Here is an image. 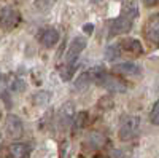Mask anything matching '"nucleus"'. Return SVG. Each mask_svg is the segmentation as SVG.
I'll use <instances>...</instances> for the list:
<instances>
[{
  "label": "nucleus",
  "mask_w": 159,
  "mask_h": 158,
  "mask_svg": "<svg viewBox=\"0 0 159 158\" xmlns=\"http://www.w3.org/2000/svg\"><path fill=\"white\" fill-rule=\"evenodd\" d=\"M139 126H140V118L135 115H124L121 118L119 125V139L121 141H130L139 134Z\"/></svg>",
  "instance_id": "f257e3e1"
},
{
  "label": "nucleus",
  "mask_w": 159,
  "mask_h": 158,
  "mask_svg": "<svg viewBox=\"0 0 159 158\" xmlns=\"http://www.w3.org/2000/svg\"><path fill=\"white\" fill-rule=\"evenodd\" d=\"M94 80L97 82V85L103 86L108 93L116 94V93H124V91H126V85H123L121 80H118L116 77H113V75H110L107 72H103V70H100V74H97L94 77Z\"/></svg>",
  "instance_id": "f03ea898"
},
{
  "label": "nucleus",
  "mask_w": 159,
  "mask_h": 158,
  "mask_svg": "<svg viewBox=\"0 0 159 158\" xmlns=\"http://www.w3.org/2000/svg\"><path fill=\"white\" fill-rule=\"evenodd\" d=\"M137 13H134V15H129V13H126V15L119 16L113 21L108 22V34L110 37H115V35H119V34H127L132 27V16H135Z\"/></svg>",
  "instance_id": "7ed1b4c3"
},
{
  "label": "nucleus",
  "mask_w": 159,
  "mask_h": 158,
  "mask_svg": "<svg viewBox=\"0 0 159 158\" xmlns=\"http://www.w3.org/2000/svg\"><path fill=\"white\" fill-rule=\"evenodd\" d=\"M86 45H88V42L84 37H75L67 50V53H65V64H75L80 53L86 48Z\"/></svg>",
  "instance_id": "20e7f679"
},
{
  "label": "nucleus",
  "mask_w": 159,
  "mask_h": 158,
  "mask_svg": "<svg viewBox=\"0 0 159 158\" xmlns=\"http://www.w3.org/2000/svg\"><path fill=\"white\" fill-rule=\"evenodd\" d=\"M22 122L16 115H8L5 120V133L10 139H19L22 136Z\"/></svg>",
  "instance_id": "39448f33"
},
{
  "label": "nucleus",
  "mask_w": 159,
  "mask_h": 158,
  "mask_svg": "<svg viewBox=\"0 0 159 158\" xmlns=\"http://www.w3.org/2000/svg\"><path fill=\"white\" fill-rule=\"evenodd\" d=\"M21 19V15H19V11L15 10V8H11V7H3L2 8V27L5 31H11V29H15L18 22Z\"/></svg>",
  "instance_id": "423d86ee"
},
{
  "label": "nucleus",
  "mask_w": 159,
  "mask_h": 158,
  "mask_svg": "<svg viewBox=\"0 0 159 158\" xmlns=\"http://www.w3.org/2000/svg\"><path fill=\"white\" fill-rule=\"evenodd\" d=\"M145 35L151 43L159 45V13L148 18L147 24H145Z\"/></svg>",
  "instance_id": "0eeeda50"
},
{
  "label": "nucleus",
  "mask_w": 159,
  "mask_h": 158,
  "mask_svg": "<svg viewBox=\"0 0 159 158\" xmlns=\"http://www.w3.org/2000/svg\"><path fill=\"white\" fill-rule=\"evenodd\" d=\"M75 120V110H73V104L72 102H65L61 110H59V123L62 126H67Z\"/></svg>",
  "instance_id": "6e6552de"
},
{
  "label": "nucleus",
  "mask_w": 159,
  "mask_h": 158,
  "mask_svg": "<svg viewBox=\"0 0 159 158\" xmlns=\"http://www.w3.org/2000/svg\"><path fill=\"white\" fill-rule=\"evenodd\" d=\"M118 45H119V48H121L123 51L132 53V55H142V51H143L140 42L135 40V38H124V40H121Z\"/></svg>",
  "instance_id": "1a4fd4ad"
},
{
  "label": "nucleus",
  "mask_w": 159,
  "mask_h": 158,
  "mask_svg": "<svg viewBox=\"0 0 159 158\" xmlns=\"http://www.w3.org/2000/svg\"><path fill=\"white\" fill-rule=\"evenodd\" d=\"M113 69H115V72L123 74L126 77H137V75H140V67H139V65H135V64H132V62L116 64Z\"/></svg>",
  "instance_id": "9d476101"
},
{
  "label": "nucleus",
  "mask_w": 159,
  "mask_h": 158,
  "mask_svg": "<svg viewBox=\"0 0 159 158\" xmlns=\"http://www.w3.org/2000/svg\"><path fill=\"white\" fill-rule=\"evenodd\" d=\"M40 42H42L43 46H46V48H52V46L59 42V34H57V31L52 29V27L45 29L43 34H42V37H40Z\"/></svg>",
  "instance_id": "9b49d317"
},
{
  "label": "nucleus",
  "mask_w": 159,
  "mask_h": 158,
  "mask_svg": "<svg viewBox=\"0 0 159 158\" xmlns=\"http://www.w3.org/2000/svg\"><path fill=\"white\" fill-rule=\"evenodd\" d=\"M29 153H30V146L29 144L18 142V144H11V147H10V155L13 158H27Z\"/></svg>",
  "instance_id": "f8f14e48"
},
{
  "label": "nucleus",
  "mask_w": 159,
  "mask_h": 158,
  "mask_svg": "<svg viewBox=\"0 0 159 158\" xmlns=\"http://www.w3.org/2000/svg\"><path fill=\"white\" fill-rule=\"evenodd\" d=\"M92 80H94V74H92V72H84V74H81L75 80V88L78 91H84V89L89 88Z\"/></svg>",
  "instance_id": "ddd939ff"
},
{
  "label": "nucleus",
  "mask_w": 159,
  "mask_h": 158,
  "mask_svg": "<svg viewBox=\"0 0 159 158\" xmlns=\"http://www.w3.org/2000/svg\"><path fill=\"white\" fill-rule=\"evenodd\" d=\"M75 70H76L75 69V64H65V65H62L59 75H61V78H62L64 82H69V80H72Z\"/></svg>",
  "instance_id": "4468645a"
},
{
  "label": "nucleus",
  "mask_w": 159,
  "mask_h": 158,
  "mask_svg": "<svg viewBox=\"0 0 159 158\" xmlns=\"http://www.w3.org/2000/svg\"><path fill=\"white\" fill-rule=\"evenodd\" d=\"M54 3H56V0H35L34 8L37 11H40V13H45V11L51 10Z\"/></svg>",
  "instance_id": "2eb2a0df"
},
{
  "label": "nucleus",
  "mask_w": 159,
  "mask_h": 158,
  "mask_svg": "<svg viewBox=\"0 0 159 158\" xmlns=\"http://www.w3.org/2000/svg\"><path fill=\"white\" fill-rule=\"evenodd\" d=\"M150 120H151L153 125L159 126V101H156L154 105H153V109L150 112Z\"/></svg>",
  "instance_id": "dca6fc26"
},
{
  "label": "nucleus",
  "mask_w": 159,
  "mask_h": 158,
  "mask_svg": "<svg viewBox=\"0 0 159 158\" xmlns=\"http://www.w3.org/2000/svg\"><path fill=\"white\" fill-rule=\"evenodd\" d=\"M88 113L86 112H78L76 115H75V120H73V123H75V126L76 128H83L86 123H88Z\"/></svg>",
  "instance_id": "f3484780"
},
{
  "label": "nucleus",
  "mask_w": 159,
  "mask_h": 158,
  "mask_svg": "<svg viewBox=\"0 0 159 158\" xmlns=\"http://www.w3.org/2000/svg\"><path fill=\"white\" fill-rule=\"evenodd\" d=\"M49 99H51V93H46V91H43V93H38V94L34 98V102H35V104H46Z\"/></svg>",
  "instance_id": "a211bd4d"
},
{
  "label": "nucleus",
  "mask_w": 159,
  "mask_h": 158,
  "mask_svg": "<svg viewBox=\"0 0 159 158\" xmlns=\"http://www.w3.org/2000/svg\"><path fill=\"white\" fill-rule=\"evenodd\" d=\"M119 53H121V48H119V45H115V46H110L107 50V58L108 59H115L119 56Z\"/></svg>",
  "instance_id": "6ab92c4d"
},
{
  "label": "nucleus",
  "mask_w": 159,
  "mask_h": 158,
  "mask_svg": "<svg viewBox=\"0 0 159 158\" xmlns=\"http://www.w3.org/2000/svg\"><path fill=\"white\" fill-rule=\"evenodd\" d=\"M92 29H94V26H92V24H86L84 27H83V31H84L88 35H91V34H92Z\"/></svg>",
  "instance_id": "aec40b11"
},
{
  "label": "nucleus",
  "mask_w": 159,
  "mask_h": 158,
  "mask_svg": "<svg viewBox=\"0 0 159 158\" xmlns=\"http://www.w3.org/2000/svg\"><path fill=\"white\" fill-rule=\"evenodd\" d=\"M156 2H157V0H143V3L147 5V7H153Z\"/></svg>",
  "instance_id": "412c9836"
}]
</instances>
